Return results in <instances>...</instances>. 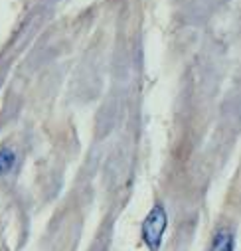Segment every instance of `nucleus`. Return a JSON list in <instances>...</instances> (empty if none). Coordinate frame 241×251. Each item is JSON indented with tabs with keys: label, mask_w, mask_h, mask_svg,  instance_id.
Masks as SVG:
<instances>
[{
	"label": "nucleus",
	"mask_w": 241,
	"mask_h": 251,
	"mask_svg": "<svg viewBox=\"0 0 241 251\" xmlns=\"http://www.w3.org/2000/svg\"><path fill=\"white\" fill-rule=\"evenodd\" d=\"M166 227H168L166 208L162 204H154L152 210L148 212V216L145 218L143 227H141V237H143V243L146 245L148 251H160Z\"/></svg>",
	"instance_id": "obj_1"
},
{
	"label": "nucleus",
	"mask_w": 241,
	"mask_h": 251,
	"mask_svg": "<svg viewBox=\"0 0 241 251\" xmlns=\"http://www.w3.org/2000/svg\"><path fill=\"white\" fill-rule=\"evenodd\" d=\"M210 251H235V235L231 229H219L210 245Z\"/></svg>",
	"instance_id": "obj_2"
},
{
	"label": "nucleus",
	"mask_w": 241,
	"mask_h": 251,
	"mask_svg": "<svg viewBox=\"0 0 241 251\" xmlns=\"http://www.w3.org/2000/svg\"><path fill=\"white\" fill-rule=\"evenodd\" d=\"M16 166V152L8 147L0 149V176H8Z\"/></svg>",
	"instance_id": "obj_3"
}]
</instances>
